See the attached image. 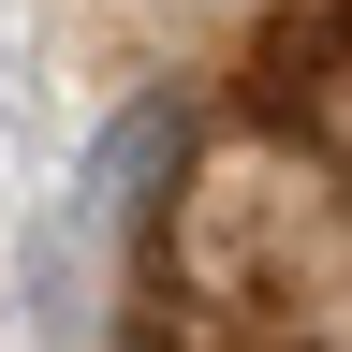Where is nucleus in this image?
Masks as SVG:
<instances>
[{
  "label": "nucleus",
  "instance_id": "f257e3e1",
  "mask_svg": "<svg viewBox=\"0 0 352 352\" xmlns=\"http://www.w3.org/2000/svg\"><path fill=\"white\" fill-rule=\"evenodd\" d=\"M176 147H191V118H176V103H132L103 147H88V176H74V220H88V235H103V220H132V206H147V176H162Z\"/></svg>",
  "mask_w": 352,
  "mask_h": 352
}]
</instances>
